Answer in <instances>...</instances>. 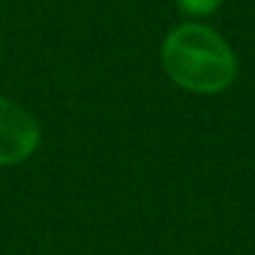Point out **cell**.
I'll return each mask as SVG.
<instances>
[{
  "label": "cell",
  "mask_w": 255,
  "mask_h": 255,
  "mask_svg": "<svg viewBox=\"0 0 255 255\" xmlns=\"http://www.w3.org/2000/svg\"><path fill=\"white\" fill-rule=\"evenodd\" d=\"M163 68L175 85L205 95L225 90L238 73L230 45L198 23H185L165 38Z\"/></svg>",
  "instance_id": "6da1fadb"
},
{
  "label": "cell",
  "mask_w": 255,
  "mask_h": 255,
  "mask_svg": "<svg viewBox=\"0 0 255 255\" xmlns=\"http://www.w3.org/2000/svg\"><path fill=\"white\" fill-rule=\"evenodd\" d=\"M178 5L188 15H210L223 5V0H178Z\"/></svg>",
  "instance_id": "3957f363"
},
{
  "label": "cell",
  "mask_w": 255,
  "mask_h": 255,
  "mask_svg": "<svg viewBox=\"0 0 255 255\" xmlns=\"http://www.w3.org/2000/svg\"><path fill=\"white\" fill-rule=\"evenodd\" d=\"M38 143L40 128L35 118L25 108L0 98V165H13L30 158Z\"/></svg>",
  "instance_id": "7a4b0ae2"
}]
</instances>
